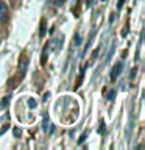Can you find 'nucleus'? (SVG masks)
Returning <instances> with one entry per match:
<instances>
[{"mask_svg": "<svg viewBox=\"0 0 145 150\" xmlns=\"http://www.w3.org/2000/svg\"><path fill=\"white\" fill-rule=\"evenodd\" d=\"M122 69H123V63H122V61H119V63H115V66L112 67L111 74H109L112 81H115V80H117V77H119L120 72H122Z\"/></svg>", "mask_w": 145, "mask_h": 150, "instance_id": "1", "label": "nucleus"}, {"mask_svg": "<svg viewBox=\"0 0 145 150\" xmlns=\"http://www.w3.org/2000/svg\"><path fill=\"white\" fill-rule=\"evenodd\" d=\"M8 19V6L3 0H0V22H6Z\"/></svg>", "mask_w": 145, "mask_h": 150, "instance_id": "2", "label": "nucleus"}, {"mask_svg": "<svg viewBox=\"0 0 145 150\" xmlns=\"http://www.w3.org/2000/svg\"><path fill=\"white\" fill-rule=\"evenodd\" d=\"M42 130H44L45 133H51V131H53V125L50 124L49 116H45V117H44V122H42Z\"/></svg>", "mask_w": 145, "mask_h": 150, "instance_id": "3", "label": "nucleus"}, {"mask_svg": "<svg viewBox=\"0 0 145 150\" xmlns=\"http://www.w3.org/2000/svg\"><path fill=\"white\" fill-rule=\"evenodd\" d=\"M39 35H41V38H44V35H45V22L44 21L41 22V31H39Z\"/></svg>", "mask_w": 145, "mask_h": 150, "instance_id": "4", "label": "nucleus"}, {"mask_svg": "<svg viewBox=\"0 0 145 150\" xmlns=\"http://www.w3.org/2000/svg\"><path fill=\"white\" fill-rule=\"evenodd\" d=\"M114 97H115V91L112 89V91H109V94H108V100H114Z\"/></svg>", "mask_w": 145, "mask_h": 150, "instance_id": "5", "label": "nucleus"}, {"mask_svg": "<svg viewBox=\"0 0 145 150\" xmlns=\"http://www.w3.org/2000/svg\"><path fill=\"white\" fill-rule=\"evenodd\" d=\"M105 131V122L100 120V128H98V133H103Z\"/></svg>", "mask_w": 145, "mask_h": 150, "instance_id": "6", "label": "nucleus"}, {"mask_svg": "<svg viewBox=\"0 0 145 150\" xmlns=\"http://www.w3.org/2000/svg\"><path fill=\"white\" fill-rule=\"evenodd\" d=\"M28 106H31V108H34V106H36L34 98H30V100H28Z\"/></svg>", "mask_w": 145, "mask_h": 150, "instance_id": "7", "label": "nucleus"}, {"mask_svg": "<svg viewBox=\"0 0 145 150\" xmlns=\"http://www.w3.org/2000/svg\"><path fill=\"white\" fill-rule=\"evenodd\" d=\"M122 6H123V0H119V3H117V8H122Z\"/></svg>", "mask_w": 145, "mask_h": 150, "instance_id": "8", "label": "nucleus"}, {"mask_svg": "<svg viewBox=\"0 0 145 150\" xmlns=\"http://www.w3.org/2000/svg\"><path fill=\"white\" fill-rule=\"evenodd\" d=\"M8 100H9V98H8V97H5V98H3V102H2V106H5V105H6V103H8Z\"/></svg>", "mask_w": 145, "mask_h": 150, "instance_id": "9", "label": "nucleus"}, {"mask_svg": "<svg viewBox=\"0 0 145 150\" xmlns=\"http://www.w3.org/2000/svg\"><path fill=\"white\" fill-rule=\"evenodd\" d=\"M92 3V0H87V5H91Z\"/></svg>", "mask_w": 145, "mask_h": 150, "instance_id": "10", "label": "nucleus"}]
</instances>
